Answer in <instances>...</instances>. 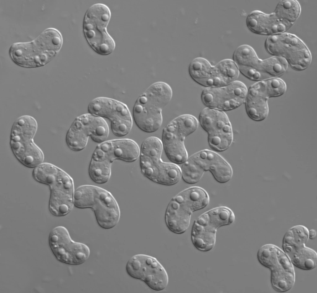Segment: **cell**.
Returning <instances> with one entry per match:
<instances>
[{
	"mask_svg": "<svg viewBox=\"0 0 317 293\" xmlns=\"http://www.w3.org/2000/svg\"><path fill=\"white\" fill-rule=\"evenodd\" d=\"M190 157L205 171H210L217 182L226 183L232 178L233 170L231 166L216 152L204 149Z\"/></svg>",
	"mask_w": 317,
	"mask_h": 293,
	"instance_id": "cell-16",
	"label": "cell"
},
{
	"mask_svg": "<svg viewBox=\"0 0 317 293\" xmlns=\"http://www.w3.org/2000/svg\"><path fill=\"white\" fill-rule=\"evenodd\" d=\"M112 162L107 154L98 145L93 153L89 168V174L95 183L103 184L109 180Z\"/></svg>",
	"mask_w": 317,
	"mask_h": 293,
	"instance_id": "cell-20",
	"label": "cell"
},
{
	"mask_svg": "<svg viewBox=\"0 0 317 293\" xmlns=\"http://www.w3.org/2000/svg\"><path fill=\"white\" fill-rule=\"evenodd\" d=\"M233 212L229 208L220 206L214 208L204 213L195 221L217 230L222 226L229 225L234 221Z\"/></svg>",
	"mask_w": 317,
	"mask_h": 293,
	"instance_id": "cell-22",
	"label": "cell"
},
{
	"mask_svg": "<svg viewBox=\"0 0 317 293\" xmlns=\"http://www.w3.org/2000/svg\"><path fill=\"white\" fill-rule=\"evenodd\" d=\"M89 136L85 127L76 117L68 130L66 137L68 148L75 152L84 149L88 143Z\"/></svg>",
	"mask_w": 317,
	"mask_h": 293,
	"instance_id": "cell-30",
	"label": "cell"
},
{
	"mask_svg": "<svg viewBox=\"0 0 317 293\" xmlns=\"http://www.w3.org/2000/svg\"><path fill=\"white\" fill-rule=\"evenodd\" d=\"M199 122L208 134L232 127L228 117L224 111L207 107L200 113Z\"/></svg>",
	"mask_w": 317,
	"mask_h": 293,
	"instance_id": "cell-21",
	"label": "cell"
},
{
	"mask_svg": "<svg viewBox=\"0 0 317 293\" xmlns=\"http://www.w3.org/2000/svg\"><path fill=\"white\" fill-rule=\"evenodd\" d=\"M259 262L271 270V283L276 291L284 292L290 290L295 281L293 264L284 251L276 245L268 244L258 250Z\"/></svg>",
	"mask_w": 317,
	"mask_h": 293,
	"instance_id": "cell-8",
	"label": "cell"
},
{
	"mask_svg": "<svg viewBox=\"0 0 317 293\" xmlns=\"http://www.w3.org/2000/svg\"><path fill=\"white\" fill-rule=\"evenodd\" d=\"M233 60L237 66L240 72L242 74L252 68H259L261 59L258 57L255 50L249 45H242L234 51Z\"/></svg>",
	"mask_w": 317,
	"mask_h": 293,
	"instance_id": "cell-29",
	"label": "cell"
},
{
	"mask_svg": "<svg viewBox=\"0 0 317 293\" xmlns=\"http://www.w3.org/2000/svg\"><path fill=\"white\" fill-rule=\"evenodd\" d=\"M301 7L296 0H281L273 12L276 17L289 28L299 17Z\"/></svg>",
	"mask_w": 317,
	"mask_h": 293,
	"instance_id": "cell-31",
	"label": "cell"
},
{
	"mask_svg": "<svg viewBox=\"0 0 317 293\" xmlns=\"http://www.w3.org/2000/svg\"><path fill=\"white\" fill-rule=\"evenodd\" d=\"M233 139L232 127L208 134V141L211 148L217 152L225 151L231 145Z\"/></svg>",
	"mask_w": 317,
	"mask_h": 293,
	"instance_id": "cell-33",
	"label": "cell"
},
{
	"mask_svg": "<svg viewBox=\"0 0 317 293\" xmlns=\"http://www.w3.org/2000/svg\"><path fill=\"white\" fill-rule=\"evenodd\" d=\"M48 240L53 253L61 263L78 265L84 263L90 256L89 247L73 240L67 230L63 226L54 228L50 233Z\"/></svg>",
	"mask_w": 317,
	"mask_h": 293,
	"instance_id": "cell-13",
	"label": "cell"
},
{
	"mask_svg": "<svg viewBox=\"0 0 317 293\" xmlns=\"http://www.w3.org/2000/svg\"><path fill=\"white\" fill-rule=\"evenodd\" d=\"M268 99L248 89L245 103L247 114L251 119L260 121L268 115Z\"/></svg>",
	"mask_w": 317,
	"mask_h": 293,
	"instance_id": "cell-26",
	"label": "cell"
},
{
	"mask_svg": "<svg viewBox=\"0 0 317 293\" xmlns=\"http://www.w3.org/2000/svg\"><path fill=\"white\" fill-rule=\"evenodd\" d=\"M74 206L81 209L91 208L98 225L104 229L113 228L120 219V209L114 197L98 186L85 185L77 187L74 193Z\"/></svg>",
	"mask_w": 317,
	"mask_h": 293,
	"instance_id": "cell-4",
	"label": "cell"
},
{
	"mask_svg": "<svg viewBox=\"0 0 317 293\" xmlns=\"http://www.w3.org/2000/svg\"><path fill=\"white\" fill-rule=\"evenodd\" d=\"M37 129L35 119L24 115L17 118L11 130L10 145L12 152L21 163L29 168L36 167L44 159L42 150L33 141Z\"/></svg>",
	"mask_w": 317,
	"mask_h": 293,
	"instance_id": "cell-5",
	"label": "cell"
},
{
	"mask_svg": "<svg viewBox=\"0 0 317 293\" xmlns=\"http://www.w3.org/2000/svg\"><path fill=\"white\" fill-rule=\"evenodd\" d=\"M33 176L37 181L50 188L49 209L56 216L68 214L74 206L73 180L67 173L53 164L43 162L34 168Z\"/></svg>",
	"mask_w": 317,
	"mask_h": 293,
	"instance_id": "cell-2",
	"label": "cell"
},
{
	"mask_svg": "<svg viewBox=\"0 0 317 293\" xmlns=\"http://www.w3.org/2000/svg\"><path fill=\"white\" fill-rule=\"evenodd\" d=\"M216 231V230L194 221L191 232V239L193 245L201 251L211 250L215 243Z\"/></svg>",
	"mask_w": 317,
	"mask_h": 293,
	"instance_id": "cell-25",
	"label": "cell"
},
{
	"mask_svg": "<svg viewBox=\"0 0 317 293\" xmlns=\"http://www.w3.org/2000/svg\"><path fill=\"white\" fill-rule=\"evenodd\" d=\"M62 36L57 29L49 28L44 30L34 40L13 44L9 51L12 60L24 68L43 66L52 60L61 49Z\"/></svg>",
	"mask_w": 317,
	"mask_h": 293,
	"instance_id": "cell-1",
	"label": "cell"
},
{
	"mask_svg": "<svg viewBox=\"0 0 317 293\" xmlns=\"http://www.w3.org/2000/svg\"><path fill=\"white\" fill-rule=\"evenodd\" d=\"M178 194L192 213L205 208L209 203L210 198L207 192L199 187H189Z\"/></svg>",
	"mask_w": 317,
	"mask_h": 293,
	"instance_id": "cell-28",
	"label": "cell"
},
{
	"mask_svg": "<svg viewBox=\"0 0 317 293\" xmlns=\"http://www.w3.org/2000/svg\"><path fill=\"white\" fill-rule=\"evenodd\" d=\"M199 121L188 114L180 115L171 121L163 129L162 143L168 158L176 164H183L188 158L184 140L198 128Z\"/></svg>",
	"mask_w": 317,
	"mask_h": 293,
	"instance_id": "cell-7",
	"label": "cell"
},
{
	"mask_svg": "<svg viewBox=\"0 0 317 293\" xmlns=\"http://www.w3.org/2000/svg\"><path fill=\"white\" fill-rule=\"evenodd\" d=\"M309 239H313L316 238V231L313 229H311L309 230Z\"/></svg>",
	"mask_w": 317,
	"mask_h": 293,
	"instance_id": "cell-36",
	"label": "cell"
},
{
	"mask_svg": "<svg viewBox=\"0 0 317 293\" xmlns=\"http://www.w3.org/2000/svg\"><path fill=\"white\" fill-rule=\"evenodd\" d=\"M246 24L252 32L269 36L284 32L289 29L274 13L267 14L259 10H254L249 13L246 18Z\"/></svg>",
	"mask_w": 317,
	"mask_h": 293,
	"instance_id": "cell-18",
	"label": "cell"
},
{
	"mask_svg": "<svg viewBox=\"0 0 317 293\" xmlns=\"http://www.w3.org/2000/svg\"><path fill=\"white\" fill-rule=\"evenodd\" d=\"M192 213L177 194L172 198L166 210L165 220L167 228L175 234L185 233L189 226Z\"/></svg>",
	"mask_w": 317,
	"mask_h": 293,
	"instance_id": "cell-17",
	"label": "cell"
},
{
	"mask_svg": "<svg viewBox=\"0 0 317 293\" xmlns=\"http://www.w3.org/2000/svg\"><path fill=\"white\" fill-rule=\"evenodd\" d=\"M247 92L245 85L236 80L223 86L206 88L202 92L201 99L206 107L230 111L245 103Z\"/></svg>",
	"mask_w": 317,
	"mask_h": 293,
	"instance_id": "cell-15",
	"label": "cell"
},
{
	"mask_svg": "<svg viewBox=\"0 0 317 293\" xmlns=\"http://www.w3.org/2000/svg\"><path fill=\"white\" fill-rule=\"evenodd\" d=\"M249 90L268 99L284 94L287 90L285 82L278 77H273L260 81L251 85Z\"/></svg>",
	"mask_w": 317,
	"mask_h": 293,
	"instance_id": "cell-27",
	"label": "cell"
},
{
	"mask_svg": "<svg viewBox=\"0 0 317 293\" xmlns=\"http://www.w3.org/2000/svg\"><path fill=\"white\" fill-rule=\"evenodd\" d=\"M181 169L183 180L189 184L198 182L205 171L190 156L183 163Z\"/></svg>",
	"mask_w": 317,
	"mask_h": 293,
	"instance_id": "cell-35",
	"label": "cell"
},
{
	"mask_svg": "<svg viewBox=\"0 0 317 293\" xmlns=\"http://www.w3.org/2000/svg\"><path fill=\"white\" fill-rule=\"evenodd\" d=\"M163 148L162 141L155 136L146 138L141 146L139 156L141 172L144 176L153 182L166 181L178 167L176 164L162 160L161 157Z\"/></svg>",
	"mask_w": 317,
	"mask_h": 293,
	"instance_id": "cell-10",
	"label": "cell"
},
{
	"mask_svg": "<svg viewBox=\"0 0 317 293\" xmlns=\"http://www.w3.org/2000/svg\"><path fill=\"white\" fill-rule=\"evenodd\" d=\"M239 71L233 60L225 59L213 66L208 78L203 85L206 87L227 85L237 80Z\"/></svg>",
	"mask_w": 317,
	"mask_h": 293,
	"instance_id": "cell-19",
	"label": "cell"
},
{
	"mask_svg": "<svg viewBox=\"0 0 317 293\" xmlns=\"http://www.w3.org/2000/svg\"><path fill=\"white\" fill-rule=\"evenodd\" d=\"M126 270L130 277L142 281L154 291L163 290L168 284L169 278L166 269L152 256L143 254L132 256L127 263Z\"/></svg>",
	"mask_w": 317,
	"mask_h": 293,
	"instance_id": "cell-11",
	"label": "cell"
},
{
	"mask_svg": "<svg viewBox=\"0 0 317 293\" xmlns=\"http://www.w3.org/2000/svg\"><path fill=\"white\" fill-rule=\"evenodd\" d=\"M110 151L114 160H119L131 162L140 156V149L134 140L123 139L110 140Z\"/></svg>",
	"mask_w": 317,
	"mask_h": 293,
	"instance_id": "cell-24",
	"label": "cell"
},
{
	"mask_svg": "<svg viewBox=\"0 0 317 293\" xmlns=\"http://www.w3.org/2000/svg\"><path fill=\"white\" fill-rule=\"evenodd\" d=\"M288 63L283 57L275 56L267 59L261 60L259 68L267 73L272 77L282 75L287 71Z\"/></svg>",
	"mask_w": 317,
	"mask_h": 293,
	"instance_id": "cell-34",
	"label": "cell"
},
{
	"mask_svg": "<svg viewBox=\"0 0 317 293\" xmlns=\"http://www.w3.org/2000/svg\"><path fill=\"white\" fill-rule=\"evenodd\" d=\"M88 110L89 113L108 118L112 132L117 136H125L132 129L131 113L127 106L120 101L106 97H97L90 102Z\"/></svg>",
	"mask_w": 317,
	"mask_h": 293,
	"instance_id": "cell-12",
	"label": "cell"
},
{
	"mask_svg": "<svg viewBox=\"0 0 317 293\" xmlns=\"http://www.w3.org/2000/svg\"><path fill=\"white\" fill-rule=\"evenodd\" d=\"M309 230L302 225L294 226L285 234L283 240L284 252L293 264L305 270L312 269L317 265L316 252L305 246L309 239Z\"/></svg>",
	"mask_w": 317,
	"mask_h": 293,
	"instance_id": "cell-14",
	"label": "cell"
},
{
	"mask_svg": "<svg viewBox=\"0 0 317 293\" xmlns=\"http://www.w3.org/2000/svg\"><path fill=\"white\" fill-rule=\"evenodd\" d=\"M86 130L89 136L94 142L102 143L107 138L109 133L108 126L102 117L90 113L77 117Z\"/></svg>",
	"mask_w": 317,
	"mask_h": 293,
	"instance_id": "cell-23",
	"label": "cell"
},
{
	"mask_svg": "<svg viewBox=\"0 0 317 293\" xmlns=\"http://www.w3.org/2000/svg\"><path fill=\"white\" fill-rule=\"evenodd\" d=\"M265 47L270 54L284 57L296 71L306 69L311 62V54L306 45L291 33L284 32L268 36Z\"/></svg>",
	"mask_w": 317,
	"mask_h": 293,
	"instance_id": "cell-9",
	"label": "cell"
},
{
	"mask_svg": "<svg viewBox=\"0 0 317 293\" xmlns=\"http://www.w3.org/2000/svg\"><path fill=\"white\" fill-rule=\"evenodd\" d=\"M172 96L170 86L163 81L155 82L137 99L133 109L134 122L142 131L155 132L163 122L162 110L170 101Z\"/></svg>",
	"mask_w": 317,
	"mask_h": 293,
	"instance_id": "cell-3",
	"label": "cell"
},
{
	"mask_svg": "<svg viewBox=\"0 0 317 293\" xmlns=\"http://www.w3.org/2000/svg\"><path fill=\"white\" fill-rule=\"evenodd\" d=\"M111 17V11L107 6L96 3L87 10L83 20V32L87 43L93 51L101 55L111 54L115 48V41L107 31Z\"/></svg>",
	"mask_w": 317,
	"mask_h": 293,
	"instance_id": "cell-6",
	"label": "cell"
},
{
	"mask_svg": "<svg viewBox=\"0 0 317 293\" xmlns=\"http://www.w3.org/2000/svg\"><path fill=\"white\" fill-rule=\"evenodd\" d=\"M212 67L206 59L197 57L193 59L189 65V74L194 81L202 86L207 79Z\"/></svg>",
	"mask_w": 317,
	"mask_h": 293,
	"instance_id": "cell-32",
	"label": "cell"
}]
</instances>
